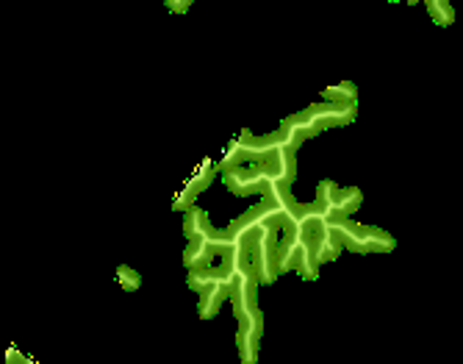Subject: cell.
<instances>
[{
	"instance_id": "obj_3",
	"label": "cell",
	"mask_w": 463,
	"mask_h": 364,
	"mask_svg": "<svg viewBox=\"0 0 463 364\" xmlns=\"http://www.w3.org/2000/svg\"><path fill=\"white\" fill-rule=\"evenodd\" d=\"M261 334H264V311L261 309L239 317L236 350H239L241 364H256L259 350H261Z\"/></svg>"
},
{
	"instance_id": "obj_8",
	"label": "cell",
	"mask_w": 463,
	"mask_h": 364,
	"mask_svg": "<svg viewBox=\"0 0 463 364\" xmlns=\"http://www.w3.org/2000/svg\"><path fill=\"white\" fill-rule=\"evenodd\" d=\"M117 273H119V284H122L125 290H128V292L139 290V284H142V278H139V273H134L131 267H119Z\"/></svg>"
},
{
	"instance_id": "obj_6",
	"label": "cell",
	"mask_w": 463,
	"mask_h": 364,
	"mask_svg": "<svg viewBox=\"0 0 463 364\" xmlns=\"http://www.w3.org/2000/svg\"><path fill=\"white\" fill-rule=\"evenodd\" d=\"M212 220H208V215L203 209H189L186 212V223H184V231H186V239L189 236H197V234H205V231H212Z\"/></svg>"
},
{
	"instance_id": "obj_9",
	"label": "cell",
	"mask_w": 463,
	"mask_h": 364,
	"mask_svg": "<svg viewBox=\"0 0 463 364\" xmlns=\"http://www.w3.org/2000/svg\"><path fill=\"white\" fill-rule=\"evenodd\" d=\"M6 359H9V364H23V361H25V356H23L20 350H9Z\"/></svg>"
},
{
	"instance_id": "obj_7",
	"label": "cell",
	"mask_w": 463,
	"mask_h": 364,
	"mask_svg": "<svg viewBox=\"0 0 463 364\" xmlns=\"http://www.w3.org/2000/svg\"><path fill=\"white\" fill-rule=\"evenodd\" d=\"M325 101H333V103H355V90L350 84H339L325 92Z\"/></svg>"
},
{
	"instance_id": "obj_5",
	"label": "cell",
	"mask_w": 463,
	"mask_h": 364,
	"mask_svg": "<svg viewBox=\"0 0 463 364\" xmlns=\"http://www.w3.org/2000/svg\"><path fill=\"white\" fill-rule=\"evenodd\" d=\"M220 275H225V267H222L220 259H214V262H205V264H200V267H192V270H189V278H186V284H189V290H192L194 295H200L205 287H212Z\"/></svg>"
},
{
	"instance_id": "obj_10",
	"label": "cell",
	"mask_w": 463,
	"mask_h": 364,
	"mask_svg": "<svg viewBox=\"0 0 463 364\" xmlns=\"http://www.w3.org/2000/svg\"><path fill=\"white\" fill-rule=\"evenodd\" d=\"M23 364H36V361H31V359H25V361H23Z\"/></svg>"
},
{
	"instance_id": "obj_1",
	"label": "cell",
	"mask_w": 463,
	"mask_h": 364,
	"mask_svg": "<svg viewBox=\"0 0 463 364\" xmlns=\"http://www.w3.org/2000/svg\"><path fill=\"white\" fill-rule=\"evenodd\" d=\"M330 231L339 242V248L353 251V254H386L394 248V239L381 231V228H366L350 223V217H335L330 220Z\"/></svg>"
},
{
	"instance_id": "obj_2",
	"label": "cell",
	"mask_w": 463,
	"mask_h": 364,
	"mask_svg": "<svg viewBox=\"0 0 463 364\" xmlns=\"http://www.w3.org/2000/svg\"><path fill=\"white\" fill-rule=\"evenodd\" d=\"M278 234L275 228H267L261 231L256 239L250 242L247 248V264L252 270V278H256V284H272V281L280 275L278 273V262H275V245H278Z\"/></svg>"
},
{
	"instance_id": "obj_4",
	"label": "cell",
	"mask_w": 463,
	"mask_h": 364,
	"mask_svg": "<svg viewBox=\"0 0 463 364\" xmlns=\"http://www.w3.org/2000/svg\"><path fill=\"white\" fill-rule=\"evenodd\" d=\"M228 292H231V275H220L212 287H205L200 292V303H197V314L200 320H212L217 317V311L222 309V303L228 301Z\"/></svg>"
}]
</instances>
